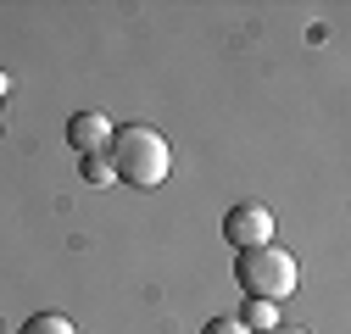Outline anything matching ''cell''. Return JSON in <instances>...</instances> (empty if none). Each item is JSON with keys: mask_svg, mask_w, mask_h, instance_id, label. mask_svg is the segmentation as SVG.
I'll return each mask as SVG.
<instances>
[{"mask_svg": "<svg viewBox=\"0 0 351 334\" xmlns=\"http://www.w3.org/2000/svg\"><path fill=\"white\" fill-rule=\"evenodd\" d=\"M67 145H73L78 156L106 151V145H112V123H106L101 112H73V123H67Z\"/></svg>", "mask_w": 351, "mask_h": 334, "instance_id": "cell-4", "label": "cell"}, {"mask_svg": "<svg viewBox=\"0 0 351 334\" xmlns=\"http://www.w3.org/2000/svg\"><path fill=\"white\" fill-rule=\"evenodd\" d=\"M17 334H78V329H73L62 312H34V318H28Z\"/></svg>", "mask_w": 351, "mask_h": 334, "instance_id": "cell-6", "label": "cell"}, {"mask_svg": "<svg viewBox=\"0 0 351 334\" xmlns=\"http://www.w3.org/2000/svg\"><path fill=\"white\" fill-rule=\"evenodd\" d=\"M234 323L251 329V334H268V329H279V307H274V301H245V307L234 312Z\"/></svg>", "mask_w": 351, "mask_h": 334, "instance_id": "cell-5", "label": "cell"}, {"mask_svg": "<svg viewBox=\"0 0 351 334\" xmlns=\"http://www.w3.org/2000/svg\"><path fill=\"white\" fill-rule=\"evenodd\" d=\"M234 284L245 290V301H285L295 290V257L285 245H256L234 257Z\"/></svg>", "mask_w": 351, "mask_h": 334, "instance_id": "cell-2", "label": "cell"}, {"mask_svg": "<svg viewBox=\"0 0 351 334\" xmlns=\"http://www.w3.org/2000/svg\"><path fill=\"white\" fill-rule=\"evenodd\" d=\"M106 162H112V173L123 184H134V190H156L167 179V167H173V151L156 129H145V123H128V129H112V145H106Z\"/></svg>", "mask_w": 351, "mask_h": 334, "instance_id": "cell-1", "label": "cell"}, {"mask_svg": "<svg viewBox=\"0 0 351 334\" xmlns=\"http://www.w3.org/2000/svg\"><path fill=\"white\" fill-rule=\"evenodd\" d=\"M78 173L90 179L95 190H106V184L117 179V173H112V162H106V151H95V156H78Z\"/></svg>", "mask_w": 351, "mask_h": 334, "instance_id": "cell-7", "label": "cell"}, {"mask_svg": "<svg viewBox=\"0 0 351 334\" xmlns=\"http://www.w3.org/2000/svg\"><path fill=\"white\" fill-rule=\"evenodd\" d=\"M268 334H306V329H290V323H279V329H268Z\"/></svg>", "mask_w": 351, "mask_h": 334, "instance_id": "cell-9", "label": "cell"}, {"mask_svg": "<svg viewBox=\"0 0 351 334\" xmlns=\"http://www.w3.org/2000/svg\"><path fill=\"white\" fill-rule=\"evenodd\" d=\"M0 123H6V112H0Z\"/></svg>", "mask_w": 351, "mask_h": 334, "instance_id": "cell-10", "label": "cell"}, {"mask_svg": "<svg viewBox=\"0 0 351 334\" xmlns=\"http://www.w3.org/2000/svg\"><path fill=\"white\" fill-rule=\"evenodd\" d=\"M223 240L234 250H256V245H274V212L256 201H240L223 212Z\"/></svg>", "mask_w": 351, "mask_h": 334, "instance_id": "cell-3", "label": "cell"}, {"mask_svg": "<svg viewBox=\"0 0 351 334\" xmlns=\"http://www.w3.org/2000/svg\"><path fill=\"white\" fill-rule=\"evenodd\" d=\"M201 334H251V329H240L234 318H212V323H201Z\"/></svg>", "mask_w": 351, "mask_h": 334, "instance_id": "cell-8", "label": "cell"}]
</instances>
